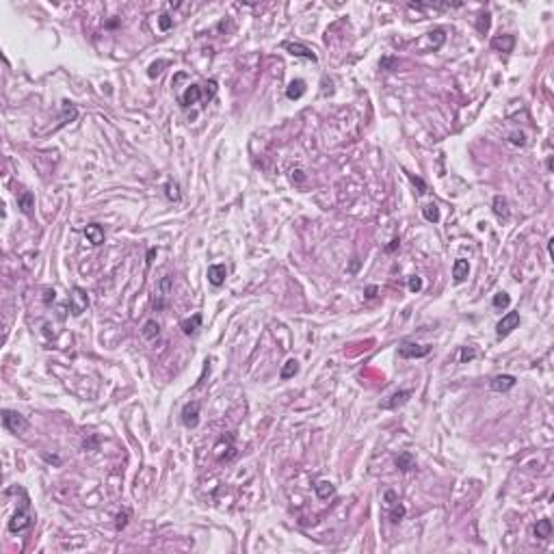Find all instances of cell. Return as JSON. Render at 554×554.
Returning a JSON list of instances; mask_svg holds the SVG:
<instances>
[{
    "mask_svg": "<svg viewBox=\"0 0 554 554\" xmlns=\"http://www.w3.org/2000/svg\"><path fill=\"white\" fill-rule=\"evenodd\" d=\"M35 522V515L31 513V505H28V498H24L22 507L13 513V517L9 520V531L11 533H24L33 526Z\"/></svg>",
    "mask_w": 554,
    "mask_h": 554,
    "instance_id": "obj_1",
    "label": "cell"
},
{
    "mask_svg": "<svg viewBox=\"0 0 554 554\" xmlns=\"http://www.w3.org/2000/svg\"><path fill=\"white\" fill-rule=\"evenodd\" d=\"M2 425H4V429H9L11 433H16V435H22L28 429V420L13 409H2Z\"/></svg>",
    "mask_w": 554,
    "mask_h": 554,
    "instance_id": "obj_2",
    "label": "cell"
},
{
    "mask_svg": "<svg viewBox=\"0 0 554 554\" xmlns=\"http://www.w3.org/2000/svg\"><path fill=\"white\" fill-rule=\"evenodd\" d=\"M89 308V295L85 288H80V286H74L72 288V295H69V310H72L74 316H80L85 314Z\"/></svg>",
    "mask_w": 554,
    "mask_h": 554,
    "instance_id": "obj_3",
    "label": "cell"
},
{
    "mask_svg": "<svg viewBox=\"0 0 554 554\" xmlns=\"http://www.w3.org/2000/svg\"><path fill=\"white\" fill-rule=\"evenodd\" d=\"M431 353L429 344H416V342H403L399 346V355L405 360H416V357H426Z\"/></svg>",
    "mask_w": 554,
    "mask_h": 554,
    "instance_id": "obj_4",
    "label": "cell"
},
{
    "mask_svg": "<svg viewBox=\"0 0 554 554\" xmlns=\"http://www.w3.org/2000/svg\"><path fill=\"white\" fill-rule=\"evenodd\" d=\"M182 425L186 429H195L199 425V401H189L182 407Z\"/></svg>",
    "mask_w": 554,
    "mask_h": 554,
    "instance_id": "obj_5",
    "label": "cell"
},
{
    "mask_svg": "<svg viewBox=\"0 0 554 554\" xmlns=\"http://www.w3.org/2000/svg\"><path fill=\"white\" fill-rule=\"evenodd\" d=\"M517 325H520V312H507V314L502 316L500 323L496 325V334L500 336V338L502 336H509Z\"/></svg>",
    "mask_w": 554,
    "mask_h": 554,
    "instance_id": "obj_6",
    "label": "cell"
},
{
    "mask_svg": "<svg viewBox=\"0 0 554 554\" xmlns=\"http://www.w3.org/2000/svg\"><path fill=\"white\" fill-rule=\"evenodd\" d=\"M281 48L288 50V52L293 54V57H301V59H308V61L316 63V54H314V50L308 48V46H303V43H299V42H284V43H281Z\"/></svg>",
    "mask_w": 554,
    "mask_h": 554,
    "instance_id": "obj_7",
    "label": "cell"
},
{
    "mask_svg": "<svg viewBox=\"0 0 554 554\" xmlns=\"http://www.w3.org/2000/svg\"><path fill=\"white\" fill-rule=\"evenodd\" d=\"M204 98V89L199 87V85H189V87L184 89V93L180 95V104H182L184 108H189V107H193V104H197L199 100Z\"/></svg>",
    "mask_w": 554,
    "mask_h": 554,
    "instance_id": "obj_8",
    "label": "cell"
},
{
    "mask_svg": "<svg viewBox=\"0 0 554 554\" xmlns=\"http://www.w3.org/2000/svg\"><path fill=\"white\" fill-rule=\"evenodd\" d=\"M225 277H228V266L225 264H210L208 266V281L213 286H223L225 284Z\"/></svg>",
    "mask_w": 554,
    "mask_h": 554,
    "instance_id": "obj_9",
    "label": "cell"
},
{
    "mask_svg": "<svg viewBox=\"0 0 554 554\" xmlns=\"http://www.w3.org/2000/svg\"><path fill=\"white\" fill-rule=\"evenodd\" d=\"M414 394L411 390H401V392H394V394L390 396L387 401L381 403V409H396V407H401L403 403L409 401V396Z\"/></svg>",
    "mask_w": 554,
    "mask_h": 554,
    "instance_id": "obj_10",
    "label": "cell"
},
{
    "mask_svg": "<svg viewBox=\"0 0 554 554\" xmlns=\"http://www.w3.org/2000/svg\"><path fill=\"white\" fill-rule=\"evenodd\" d=\"M515 377L513 375H498V377H493V379L490 381V387L493 392H507V390H511L513 385H515Z\"/></svg>",
    "mask_w": 554,
    "mask_h": 554,
    "instance_id": "obj_11",
    "label": "cell"
},
{
    "mask_svg": "<svg viewBox=\"0 0 554 554\" xmlns=\"http://www.w3.org/2000/svg\"><path fill=\"white\" fill-rule=\"evenodd\" d=\"M18 208L22 214L31 216L33 214V208H35V195L31 193V191H22V193L18 195Z\"/></svg>",
    "mask_w": 554,
    "mask_h": 554,
    "instance_id": "obj_12",
    "label": "cell"
},
{
    "mask_svg": "<svg viewBox=\"0 0 554 554\" xmlns=\"http://www.w3.org/2000/svg\"><path fill=\"white\" fill-rule=\"evenodd\" d=\"M85 236H87V240L95 247L104 243V230H102V225H98V223L87 225V228H85Z\"/></svg>",
    "mask_w": 554,
    "mask_h": 554,
    "instance_id": "obj_13",
    "label": "cell"
},
{
    "mask_svg": "<svg viewBox=\"0 0 554 554\" xmlns=\"http://www.w3.org/2000/svg\"><path fill=\"white\" fill-rule=\"evenodd\" d=\"M513 46H515V37L513 35H502V37L491 39V48L500 50V52H513Z\"/></svg>",
    "mask_w": 554,
    "mask_h": 554,
    "instance_id": "obj_14",
    "label": "cell"
},
{
    "mask_svg": "<svg viewBox=\"0 0 554 554\" xmlns=\"http://www.w3.org/2000/svg\"><path fill=\"white\" fill-rule=\"evenodd\" d=\"M199 327H201V314H193L191 319H184L182 323H180V329H182L186 336H195Z\"/></svg>",
    "mask_w": 554,
    "mask_h": 554,
    "instance_id": "obj_15",
    "label": "cell"
},
{
    "mask_svg": "<svg viewBox=\"0 0 554 554\" xmlns=\"http://www.w3.org/2000/svg\"><path fill=\"white\" fill-rule=\"evenodd\" d=\"M468 273H470V264H468V260H455V264H452V277H455L457 284H461L463 279L468 277Z\"/></svg>",
    "mask_w": 554,
    "mask_h": 554,
    "instance_id": "obj_16",
    "label": "cell"
},
{
    "mask_svg": "<svg viewBox=\"0 0 554 554\" xmlns=\"http://www.w3.org/2000/svg\"><path fill=\"white\" fill-rule=\"evenodd\" d=\"M303 93H305V80H301V78L293 80V83L286 87V98L288 100H299Z\"/></svg>",
    "mask_w": 554,
    "mask_h": 554,
    "instance_id": "obj_17",
    "label": "cell"
},
{
    "mask_svg": "<svg viewBox=\"0 0 554 554\" xmlns=\"http://www.w3.org/2000/svg\"><path fill=\"white\" fill-rule=\"evenodd\" d=\"M493 213H496V216L498 219H509V201H507V197H502V195H496L493 197Z\"/></svg>",
    "mask_w": 554,
    "mask_h": 554,
    "instance_id": "obj_18",
    "label": "cell"
},
{
    "mask_svg": "<svg viewBox=\"0 0 554 554\" xmlns=\"http://www.w3.org/2000/svg\"><path fill=\"white\" fill-rule=\"evenodd\" d=\"M314 491H316V496H319L320 500H327L329 496H334L336 487H334V483H329V481H319L314 485Z\"/></svg>",
    "mask_w": 554,
    "mask_h": 554,
    "instance_id": "obj_19",
    "label": "cell"
},
{
    "mask_svg": "<svg viewBox=\"0 0 554 554\" xmlns=\"http://www.w3.org/2000/svg\"><path fill=\"white\" fill-rule=\"evenodd\" d=\"M160 336V325L156 323V320L152 319V320H145V325H143V338L148 340V342H154L156 338Z\"/></svg>",
    "mask_w": 554,
    "mask_h": 554,
    "instance_id": "obj_20",
    "label": "cell"
},
{
    "mask_svg": "<svg viewBox=\"0 0 554 554\" xmlns=\"http://www.w3.org/2000/svg\"><path fill=\"white\" fill-rule=\"evenodd\" d=\"M414 466H416V461H414V455H411V452H401V455L396 457V468H399L401 472H409Z\"/></svg>",
    "mask_w": 554,
    "mask_h": 554,
    "instance_id": "obj_21",
    "label": "cell"
},
{
    "mask_svg": "<svg viewBox=\"0 0 554 554\" xmlns=\"http://www.w3.org/2000/svg\"><path fill=\"white\" fill-rule=\"evenodd\" d=\"M550 535H552V522L543 517V520H539L535 524V537L537 539H548Z\"/></svg>",
    "mask_w": 554,
    "mask_h": 554,
    "instance_id": "obj_22",
    "label": "cell"
},
{
    "mask_svg": "<svg viewBox=\"0 0 554 554\" xmlns=\"http://www.w3.org/2000/svg\"><path fill=\"white\" fill-rule=\"evenodd\" d=\"M297 372H299V362H297V360H288L284 366H281L279 377L286 381V379H290V377H295Z\"/></svg>",
    "mask_w": 554,
    "mask_h": 554,
    "instance_id": "obj_23",
    "label": "cell"
},
{
    "mask_svg": "<svg viewBox=\"0 0 554 554\" xmlns=\"http://www.w3.org/2000/svg\"><path fill=\"white\" fill-rule=\"evenodd\" d=\"M422 216H425L426 221H431V223H437L440 221V208H437L435 204H425L422 206Z\"/></svg>",
    "mask_w": 554,
    "mask_h": 554,
    "instance_id": "obj_24",
    "label": "cell"
},
{
    "mask_svg": "<svg viewBox=\"0 0 554 554\" xmlns=\"http://www.w3.org/2000/svg\"><path fill=\"white\" fill-rule=\"evenodd\" d=\"M165 195H167V199H171V201H180V186H178V182L169 180V182L165 184Z\"/></svg>",
    "mask_w": 554,
    "mask_h": 554,
    "instance_id": "obj_25",
    "label": "cell"
},
{
    "mask_svg": "<svg viewBox=\"0 0 554 554\" xmlns=\"http://www.w3.org/2000/svg\"><path fill=\"white\" fill-rule=\"evenodd\" d=\"M403 517H405V507H403L401 502L392 505V509H390V522H392V524H399V522H403Z\"/></svg>",
    "mask_w": 554,
    "mask_h": 554,
    "instance_id": "obj_26",
    "label": "cell"
},
{
    "mask_svg": "<svg viewBox=\"0 0 554 554\" xmlns=\"http://www.w3.org/2000/svg\"><path fill=\"white\" fill-rule=\"evenodd\" d=\"M491 303H493V308L505 310V308H509V303H511V297H509L507 293H498V295H493Z\"/></svg>",
    "mask_w": 554,
    "mask_h": 554,
    "instance_id": "obj_27",
    "label": "cell"
},
{
    "mask_svg": "<svg viewBox=\"0 0 554 554\" xmlns=\"http://www.w3.org/2000/svg\"><path fill=\"white\" fill-rule=\"evenodd\" d=\"M429 39H431V46L433 48H440L442 43H444L446 35H444V28H435V31L429 33Z\"/></svg>",
    "mask_w": 554,
    "mask_h": 554,
    "instance_id": "obj_28",
    "label": "cell"
},
{
    "mask_svg": "<svg viewBox=\"0 0 554 554\" xmlns=\"http://www.w3.org/2000/svg\"><path fill=\"white\" fill-rule=\"evenodd\" d=\"M128 520H130V511H128V509L119 511L117 515H115V528H117V531H122V528H126V524H128Z\"/></svg>",
    "mask_w": 554,
    "mask_h": 554,
    "instance_id": "obj_29",
    "label": "cell"
},
{
    "mask_svg": "<svg viewBox=\"0 0 554 554\" xmlns=\"http://www.w3.org/2000/svg\"><path fill=\"white\" fill-rule=\"evenodd\" d=\"M474 357H476V349H474V346H463L461 353H459V362H461V364H468V362L474 360Z\"/></svg>",
    "mask_w": 554,
    "mask_h": 554,
    "instance_id": "obj_30",
    "label": "cell"
},
{
    "mask_svg": "<svg viewBox=\"0 0 554 554\" xmlns=\"http://www.w3.org/2000/svg\"><path fill=\"white\" fill-rule=\"evenodd\" d=\"M167 65H169V61H156V63H152V65H149V69H148V76L149 78L158 76V74L163 72V67H167Z\"/></svg>",
    "mask_w": 554,
    "mask_h": 554,
    "instance_id": "obj_31",
    "label": "cell"
},
{
    "mask_svg": "<svg viewBox=\"0 0 554 554\" xmlns=\"http://www.w3.org/2000/svg\"><path fill=\"white\" fill-rule=\"evenodd\" d=\"M407 288H409V293H420L422 290V277H409V281H407Z\"/></svg>",
    "mask_w": 554,
    "mask_h": 554,
    "instance_id": "obj_32",
    "label": "cell"
},
{
    "mask_svg": "<svg viewBox=\"0 0 554 554\" xmlns=\"http://www.w3.org/2000/svg\"><path fill=\"white\" fill-rule=\"evenodd\" d=\"M158 26H160V31H169V28L173 26V20H171V16H167V13H160V16H158Z\"/></svg>",
    "mask_w": 554,
    "mask_h": 554,
    "instance_id": "obj_33",
    "label": "cell"
},
{
    "mask_svg": "<svg viewBox=\"0 0 554 554\" xmlns=\"http://www.w3.org/2000/svg\"><path fill=\"white\" fill-rule=\"evenodd\" d=\"M509 141H511L513 145H520V148H524V145H526V134H524V132H511V134H509Z\"/></svg>",
    "mask_w": 554,
    "mask_h": 554,
    "instance_id": "obj_34",
    "label": "cell"
},
{
    "mask_svg": "<svg viewBox=\"0 0 554 554\" xmlns=\"http://www.w3.org/2000/svg\"><path fill=\"white\" fill-rule=\"evenodd\" d=\"M214 93H216V80H208V83H206V91H204V98H206V100H210V98H213Z\"/></svg>",
    "mask_w": 554,
    "mask_h": 554,
    "instance_id": "obj_35",
    "label": "cell"
},
{
    "mask_svg": "<svg viewBox=\"0 0 554 554\" xmlns=\"http://www.w3.org/2000/svg\"><path fill=\"white\" fill-rule=\"evenodd\" d=\"M476 28H478L481 33H485L487 28H490V13H483L481 20H478V24H476Z\"/></svg>",
    "mask_w": 554,
    "mask_h": 554,
    "instance_id": "obj_36",
    "label": "cell"
},
{
    "mask_svg": "<svg viewBox=\"0 0 554 554\" xmlns=\"http://www.w3.org/2000/svg\"><path fill=\"white\" fill-rule=\"evenodd\" d=\"M384 498H385V505H390V507H392V505H396V502H399V496H396V493L392 491V490H387V491L384 493Z\"/></svg>",
    "mask_w": 554,
    "mask_h": 554,
    "instance_id": "obj_37",
    "label": "cell"
},
{
    "mask_svg": "<svg viewBox=\"0 0 554 554\" xmlns=\"http://www.w3.org/2000/svg\"><path fill=\"white\" fill-rule=\"evenodd\" d=\"M290 173H293V182H297V184H303V182H305V173H303L301 169H293Z\"/></svg>",
    "mask_w": 554,
    "mask_h": 554,
    "instance_id": "obj_38",
    "label": "cell"
},
{
    "mask_svg": "<svg viewBox=\"0 0 554 554\" xmlns=\"http://www.w3.org/2000/svg\"><path fill=\"white\" fill-rule=\"evenodd\" d=\"M409 180H411V182H414V186H418V189H420V191H418V193H426V184L422 182L420 178H416V175H411V173H409Z\"/></svg>",
    "mask_w": 554,
    "mask_h": 554,
    "instance_id": "obj_39",
    "label": "cell"
},
{
    "mask_svg": "<svg viewBox=\"0 0 554 554\" xmlns=\"http://www.w3.org/2000/svg\"><path fill=\"white\" fill-rule=\"evenodd\" d=\"M364 295H366V299H375V297H377V286H368Z\"/></svg>",
    "mask_w": 554,
    "mask_h": 554,
    "instance_id": "obj_40",
    "label": "cell"
},
{
    "mask_svg": "<svg viewBox=\"0 0 554 554\" xmlns=\"http://www.w3.org/2000/svg\"><path fill=\"white\" fill-rule=\"evenodd\" d=\"M399 247H401V240H399V238H394L390 245L385 247V251H394V249H399Z\"/></svg>",
    "mask_w": 554,
    "mask_h": 554,
    "instance_id": "obj_41",
    "label": "cell"
},
{
    "mask_svg": "<svg viewBox=\"0 0 554 554\" xmlns=\"http://www.w3.org/2000/svg\"><path fill=\"white\" fill-rule=\"evenodd\" d=\"M54 299H57V293H54V290H46V297H43V301H46V303H50V301H54Z\"/></svg>",
    "mask_w": 554,
    "mask_h": 554,
    "instance_id": "obj_42",
    "label": "cell"
},
{
    "mask_svg": "<svg viewBox=\"0 0 554 554\" xmlns=\"http://www.w3.org/2000/svg\"><path fill=\"white\" fill-rule=\"evenodd\" d=\"M156 254H158V251H156L154 247L148 251V266H152V262H154V256H156Z\"/></svg>",
    "mask_w": 554,
    "mask_h": 554,
    "instance_id": "obj_43",
    "label": "cell"
}]
</instances>
